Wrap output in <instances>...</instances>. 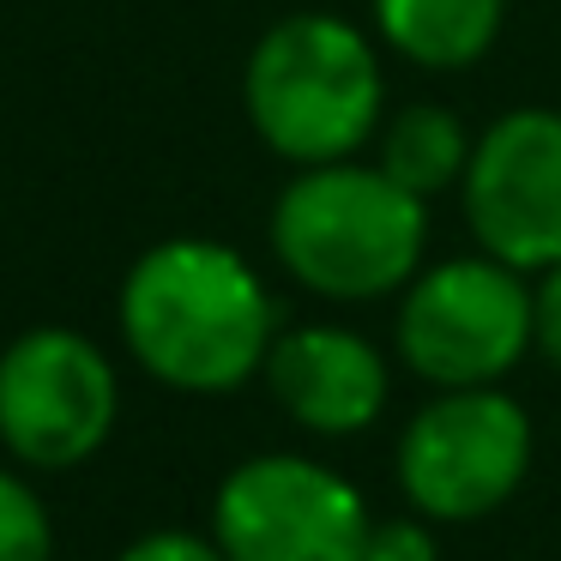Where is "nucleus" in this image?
<instances>
[{"label": "nucleus", "instance_id": "nucleus-1", "mask_svg": "<svg viewBox=\"0 0 561 561\" xmlns=\"http://www.w3.org/2000/svg\"><path fill=\"white\" fill-rule=\"evenodd\" d=\"M115 327L146 380L187 399H218L260 380L278 339V302L236 248L170 236L127 266Z\"/></svg>", "mask_w": 561, "mask_h": 561}, {"label": "nucleus", "instance_id": "nucleus-2", "mask_svg": "<svg viewBox=\"0 0 561 561\" xmlns=\"http://www.w3.org/2000/svg\"><path fill=\"white\" fill-rule=\"evenodd\" d=\"M272 260L327 302L399 296L428 254V199L404 194L380 163H314L272 199Z\"/></svg>", "mask_w": 561, "mask_h": 561}, {"label": "nucleus", "instance_id": "nucleus-3", "mask_svg": "<svg viewBox=\"0 0 561 561\" xmlns=\"http://www.w3.org/2000/svg\"><path fill=\"white\" fill-rule=\"evenodd\" d=\"M380 55L339 13H290L248 49L242 110L260 146L296 170L344 163L380 127Z\"/></svg>", "mask_w": 561, "mask_h": 561}, {"label": "nucleus", "instance_id": "nucleus-4", "mask_svg": "<svg viewBox=\"0 0 561 561\" xmlns=\"http://www.w3.org/2000/svg\"><path fill=\"white\" fill-rule=\"evenodd\" d=\"M537 459V428L525 404L501 387L435 392L392 447V477L411 513L428 525H477L525 489Z\"/></svg>", "mask_w": 561, "mask_h": 561}, {"label": "nucleus", "instance_id": "nucleus-5", "mask_svg": "<svg viewBox=\"0 0 561 561\" xmlns=\"http://www.w3.org/2000/svg\"><path fill=\"white\" fill-rule=\"evenodd\" d=\"M392 351L423 387H501L531 356V284L489 254L423 266L399 290Z\"/></svg>", "mask_w": 561, "mask_h": 561}, {"label": "nucleus", "instance_id": "nucleus-6", "mask_svg": "<svg viewBox=\"0 0 561 561\" xmlns=\"http://www.w3.org/2000/svg\"><path fill=\"white\" fill-rule=\"evenodd\" d=\"M122 416L110 351L73 327H31L0 351V447L19 471L61 477L91 465Z\"/></svg>", "mask_w": 561, "mask_h": 561}, {"label": "nucleus", "instance_id": "nucleus-7", "mask_svg": "<svg viewBox=\"0 0 561 561\" xmlns=\"http://www.w3.org/2000/svg\"><path fill=\"white\" fill-rule=\"evenodd\" d=\"M368 501L308 453H254L211 495V537L230 561H363Z\"/></svg>", "mask_w": 561, "mask_h": 561}, {"label": "nucleus", "instance_id": "nucleus-8", "mask_svg": "<svg viewBox=\"0 0 561 561\" xmlns=\"http://www.w3.org/2000/svg\"><path fill=\"white\" fill-rule=\"evenodd\" d=\"M465 224L477 254L513 272L561 266V115L507 110L489 122L465 163Z\"/></svg>", "mask_w": 561, "mask_h": 561}, {"label": "nucleus", "instance_id": "nucleus-9", "mask_svg": "<svg viewBox=\"0 0 561 561\" xmlns=\"http://www.w3.org/2000/svg\"><path fill=\"white\" fill-rule=\"evenodd\" d=\"M272 404L290 416L302 435L351 440L380 423L392 399V368L363 332L351 327H290L272 339V356L260 368Z\"/></svg>", "mask_w": 561, "mask_h": 561}, {"label": "nucleus", "instance_id": "nucleus-10", "mask_svg": "<svg viewBox=\"0 0 561 561\" xmlns=\"http://www.w3.org/2000/svg\"><path fill=\"white\" fill-rule=\"evenodd\" d=\"M368 13L392 55L428 73H459L495 49L507 0H368Z\"/></svg>", "mask_w": 561, "mask_h": 561}, {"label": "nucleus", "instance_id": "nucleus-11", "mask_svg": "<svg viewBox=\"0 0 561 561\" xmlns=\"http://www.w3.org/2000/svg\"><path fill=\"white\" fill-rule=\"evenodd\" d=\"M477 139L465 134V122L440 103H411L380 127V170L416 199H435L447 187L465 182V163H471Z\"/></svg>", "mask_w": 561, "mask_h": 561}, {"label": "nucleus", "instance_id": "nucleus-12", "mask_svg": "<svg viewBox=\"0 0 561 561\" xmlns=\"http://www.w3.org/2000/svg\"><path fill=\"white\" fill-rule=\"evenodd\" d=\"M0 561H55V519L19 465H0Z\"/></svg>", "mask_w": 561, "mask_h": 561}, {"label": "nucleus", "instance_id": "nucleus-13", "mask_svg": "<svg viewBox=\"0 0 561 561\" xmlns=\"http://www.w3.org/2000/svg\"><path fill=\"white\" fill-rule=\"evenodd\" d=\"M363 561H440L435 525L411 507L392 513V519H375L368 525V543H363Z\"/></svg>", "mask_w": 561, "mask_h": 561}, {"label": "nucleus", "instance_id": "nucleus-14", "mask_svg": "<svg viewBox=\"0 0 561 561\" xmlns=\"http://www.w3.org/2000/svg\"><path fill=\"white\" fill-rule=\"evenodd\" d=\"M115 561H230L211 531H146L115 549Z\"/></svg>", "mask_w": 561, "mask_h": 561}, {"label": "nucleus", "instance_id": "nucleus-15", "mask_svg": "<svg viewBox=\"0 0 561 561\" xmlns=\"http://www.w3.org/2000/svg\"><path fill=\"white\" fill-rule=\"evenodd\" d=\"M531 351L561 375V266L537 272L531 284Z\"/></svg>", "mask_w": 561, "mask_h": 561}]
</instances>
